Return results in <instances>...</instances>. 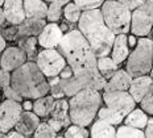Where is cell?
Returning <instances> with one entry per match:
<instances>
[{"label":"cell","instance_id":"cell-47","mask_svg":"<svg viewBox=\"0 0 153 138\" xmlns=\"http://www.w3.org/2000/svg\"><path fill=\"white\" fill-rule=\"evenodd\" d=\"M7 47V44H5V40H4V37H3V34H1V32H0V55H1V51Z\"/></svg>","mask_w":153,"mask_h":138},{"label":"cell","instance_id":"cell-39","mask_svg":"<svg viewBox=\"0 0 153 138\" xmlns=\"http://www.w3.org/2000/svg\"><path fill=\"white\" fill-rule=\"evenodd\" d=\"M117 1H120L122 4H124L128 9H135L136 7H139L141 3H144L145 0H117Z\"/></svg>","mask_w":153,"mask_h":138},{"label":"cell","instance_id":"cell-35","mask_svg":"<svg viewBox=\"0 0 153 138\" xmlns=\"http://www.w3.org/2000/svg\"><path fill=\"white\" fill-rule=\"evenodd\" d=\"M1 34L5 41H16L17 40V37H16V34H17V28H16V25H11V27H8V28H4V29L1 30Z\"/></svg>","mask_w":153,"mask_h":138},{"label":"cell","instance_id":"cell-36","mask_svg":"<svg viewBox=\"0 0 153 138\" xmlns=\"http://www.w3.org/2000/svg\"><path fill=\"white\" fill-rule=\"evenodd\" d=\"M49 92L50 96H53L54 99H62L65 94H63V89L61 87V84L58 83H53V84H49Z\"/></svg>","mask_w":153,"mask_h":138},{"label":"cell","instance_id":"cell-44","mask_svg":"<svg viewBox=\"0 0 153 138\" xmlns=\"http://www.w3.org/2000/svg\"><path fill=\"white\" fill-rule=\"evenodd\" d=\"M48 124H49V125H50V126H52V128H53V129H54V130H56V131H59V130H61V129H62V125H61V124H59V123H58V121L53 120V118H50V120H49V121H48Z\"/></svg>","mask_w":153,"mask_h":138},{"label":"cell","instance_id":"cell-28","mask_svg":"<svg viewBox=\"0 0 153 138\" xmlns=\"http://www.w3.org/2000/svg\"><path fill=\"white\" fill-rule=\"evenodd\" d=\"M62 15L68 22H70V24H76L82 15V11L78 8V5H76L74 1H70L62 8Z\"/></svg>","mask_w":153,"mask_h":138},{"label":"cell","instance_id":"cell-10","mask_svg":"<svg viewBox=\"0 0 153 138\" xmlns=\"http://www.w3.org/2000/svg\"><path fill=\"white\" fill-rule=\"evenodd\" d=\"M102 100L106 104V107L122 113L124 117L136 105V101L133 100L128 91H104L102 95Z\"/></svg>","mask_w":153,"mask_h":138},{"label":"cell","instance_id":"cell-43","mask_svg":"<svg viewBox=\"0 0 153 138\" xmlns=\"http://www.w3.org/2000/svg\"><path fill=\"white\" fill-rule=\"evenodd\" d=\"M5 136H7V138H25L24 134L19 133L17 130H9Z\"/></svg>","mask_w":153,"mask_h":138},{"label":"cell","instance_id":"cell-12","mask_svg":"<svg viewBox=\"0 0 153 138\" xmlns=\"http://www.w3.org/2000/svg\"><path fill=\"white\" fill-rule=\"evenodd\" d=\"M27 61H28L27 54L24 53L23 49H20L19 46H9L1 51L0 69L7 70V71L11 72L13 70L19 69L20 66H23Z\"/></svg>","mask_w":153,"mask_h":138},{"label":"cell","instance_id":"cell-54","mask_svg":"<svg viewBox=\"0 0 153 138\" xmlns=\"http://www.w3.org/2000/svg\"><path fill=\"white\" fill-rule=\"evenodd\" d=\"M152 36H153V29H152Z\"/></svg>","mask_w":153,"mask_h":138},{"label":"cell","instance_id":"cell-51","mask_svg":"<svg viewBox=\"0 0 153 138\" xmlns=\"http://www.w3.org/2000/svg\"><path fill=\"white\" fill-rule=\"evenodd\" d=\"M3 4H4V0H0V7H1Z\"/></svg>","mask_w":153,"mask_h":138},{"label":"cell","instance_id":"cell-48","mask_svg":"<svg viewBox=\"0 0 153 138\" xmlns=\"http://www.w3.org/2000/svg\"><path fill=\"white\" fill-rule=\"evenodd\" d=\"M5 22V16H4V12H3V8H0V27H3Z\"/></svg>","mask_w":153,"mask_h":138},{"label":"cell","instance_id":"cell-4","mask_svg":"<svg viewBox=\"0 0 153 138\" xmlns=\"http://www.w3.org/2000/svg\"><path fill=\"white\" fill-rule=\"evenodd\" d=\"M102 103V95L97 89L86 88L73 95L69 100V116L71 124L85 128L91 125Z\"/></svg>","mask_w":153,"mask_h":138},{"label":"cell","instance_id":"cell-40","mask_svg":"<svg viewBox=\"0 0 153 138\" xmlns=\"http://www.w3.org/2000/svg\"><path fill=\"white\" fill-rule=\"evenodd\" d=\"M144 136L145 138H153V118H148V123L145 125Z\"/></svg>","mask_w":153,"mask_h":138},{"label":"cell","instance_id":"cell-32","mask_svg":"<svg viewBox=\"0 0 153 138\" xmlns=\"http://www.w3.org/2000/svg\"><path fill=\"white\" fill-rule=\"evenodd\" d=\"M140 105H141L143 111L153 116V83L148 88V91L145 92V95L143 96V99L140 100Z\"/></svg>","mask_w":153,"mask_h":138},{"label":"cell","instance_id":"cell-21","mask_svg":"<svg viewBox=\"0 0 153 138\" xmlns=\"http://www.w3.org/2000/svg\"><path fill=\"white\" fill-rule=\"evenodd\" d=\"M48 4L44 0H24L25 18H45Z\"/></svg>","mask_w":153,"mask_h":138},{"label":"cell","instance_id":"cell-15","mask_svg":"<svg viewBox=\"0 0 153 138\" xmlns=\"http://www.w3.org/2000/svg\"><path fill=\"white\" fill-rule=\"evenodd\" d=\"M40 124V117L37 116L34 112L32 111H23L21 114L19 116L17 123L15 124V129L19 133L24 134L25 137L32 136L33 131L36 130V128Z\"/></svg>","mask_w":153,"mask_h":138},{"label":"cell","instance_id":"cell-27","mask_svg":"<svg viewBox=\"0 0 153 138\" xmlns=\"http://www.w3.org/2000/svg\"><path fill=\"white\" fill-rule=\"evenodd\" d=\"M97 116L99 117V120L106 121V123L114 125V126H115V125L122 124L123 120H124V116H123L122 113H119V112L114 111V109H111V108H108V107L99 108Z\"/></svg>","mask_w":153,"mask_h":138},{"label":"cell","instance_id":"cell-19","mask_svg":"<svg viewBox=\"0 0 153 138\" xmlns=\"http://www.w3.org/2000/svg\"><path fill=\"white\" fill-rule=\"evenodd\" d=\"M152 83H153V80L151 79L149 75H141V76L132 78L128 92L133 97V100L136 103H140V100H141L143 96L145 95V92L148 91V88L151 87Z\"/></svg>","mask_w":153,"mask_h":138},{"label":"cell","instance_id":"cell-2","mask_svg":"<svg viewBox=\"0 0 153 138\" xmlns=\"http://www.w3.org/2000/svg\"><path fill=\"white\" fill-rule=\"evenodd\" d=\"M57 50L71 67L73 74L97 69V55L79 29L66 32L59 41Z\"/></svg>","mask_w":153,"mask_h":138},{"label":"cell","instance_id":"cell-53","mask_svg":"<svg viewBox=\"0 0 153 138\" xmlns=\"http://www.w3.org/2000/svg\"><path fill=\"white\" fill-rule=\"evenodd\" d=\"M56 138H65V137H63V136H61V137H56Z\"/></svg>","mask_w":153,"mask_h":138},{"label":"cell","instance_id":"cell-14","mask_svg":"<svg viewBox=\"0 0 153 138\" xmlns=\"http://www.w3.org/2000/svg\"><path fill=\"white\" fill-rule=\"evenodd\" d=\"M3 12L9 25H19L25 20L24 0H4Z\"/></svg>","mask_w":153,"mask_h":138},{"label":"cell","instance_id":"cell-13","mask_svg":"<svg viewBox=\"0 0 153 138\" xmlns=\"http://www.w3.org/2000/svg\"><path fill=\"white\" fill-rule=\"evenodd\" d=\"M63 36V32L57 22L45 24L42 30L37 36V42L42 49H53L57 47Z\"/></svg>","mask_w":153,"mask_h":138},{"label":"cell","instance_id":"cell-33","mask_svg":"<svg viewBox=\"0 0 153 138\" xmlns=\"http://www.w3.org/2000/svg\"><path fill=\"white\" fill-rule=\"evenodd\" d=\"M74 3L78 5V8L83 11H91V9L100 8L104 0H74Z\"/></svg>","mask_w":153,"mask_h":138},{"label":"cell","instance_id":"cell-23","mask_svg":"<svg viewBox=\"0 0 153 138\" xmlns=\"http://www.w3.org/2000/svg\"><path fill=\"white\" fill-rule=\"evenodd\" d=\"M54 101H56V99L53 96H41L38 99H34L32 109L38 117H48L50 116V112L54 107Z\"/></svg>","mask_w":153,"mask_h":138},{"label":"cell","instance_id":"cell-1","mask_svg":"<svg viewBox=\"0 0 153 138\" xmlns=\"http://www.w3.org/2000/svg\"><path fill=\"white\" fill-rule=\"evenodd\" d=\"M78 29L90 44L97 58L110 55L116 34L106 25L99 8L82 12L78 20Z\"/></svg>","mask_w":153,"mask_h":138},{"label":"cell","instance_id":"cell-49","mask_svg":"<svg viewBox=\"0 0 153 138\" xmlns=\"http://www.w3.org/2000/svg\"><path fill=\"white\" fill-rule=\"evenodd\" d=\"M149 76H151V79L153 80V67L151 69V71H149Z\"/></svg>","mask_w":153,"mask_h":138},{"label":"cell","instance_id":"cell-52","mask_svg":"<svg viewBox=\"0 0 153 138\" xmlns=\"http://www.w3.org/2000/svg\"><path fill=\"white\" fill-rule=\"evenodd\" d=\"M44 1H46V3H50V1H53V0H44Z\"/></svg>","mask_w":153,"mask_h":138},{"label":"cell","instance_id":"cell-30","mask_svg":"<svg viewBox=\"0 0 153 138\" xmlns=\"http://www.w3.org/2000/svg\"><path fill=\"white\" fill-rule=\"evenodd\" d=\"M34 138H56L57 131L53 129L48 123H40L36 130L33 131Z\"/></svg>","mask_w":153,"mask_h":138},{"label":"cell","instance_id":"cell-3","mask_svg":"<svg viewBox=\"0 0 153 138\" xmlns=\"http://www.w3.org/2000/svg\"><path fill=\"white\" fill-rule=\"evenodd\" d=\"M11 87L23 99H38L49 92L48 79L34 62L27 61L11 74Z\"/></svg>","mask_w":153,"mask_h":138},{"label":"cell","instance_id":"cell-24","mask_svg":"<svg viewBox=\"0 0 153 138\" xmlns=\"http://www.w3.org/2000/svg\"><path fill=\"white\" fill-rule=\"evenodd\" d=\"M148 113L144 112L141 108H133L132 111L124 117V124L129 126L137 128V129H144L146 123H148Z\"/></svg>","mask_w":153,"mask_h":138},{"label":"cell","instance_id":"cell-29","mask_svg":"<svg viewBox=\"0 0 153 138\" xmlns=\"http://www.w3.org/2000/svg\"><path fill=\"white\" fill-rule=\"evenodd\" d=\"M116 138H145L143 129L129 126V125H122L116 129Z\"/></svg>","mask_w":153,"mask_h":138},{"label":"cell","instance_id":"cell-11","mask_svg":"<svg viewBox=\"0 0 153 138\" xmlns=\"http://www.w3.org/2000/svg\"><path fill=\"white\" fill-rule=\"evenodd\" d=\"M23 112V107L19 101L7 99L0 104V133H8L15 128L19 116Z\"/></svg>","mask_w":153,"mask_h":138},{"label":"cell","instance_id":"cell-22","mask_svg":"<svg viewBox=\"0 0 153 138\" xmlns=\"http://www.w3.org/2000/svg\"><path fill=\"white\" fill-rule=\"evenodd\" d=\"M90 137L91 138H116V129H115L114 125L98 118L95 123L92 121L91 124Z\"/></svg>","mask_w":153,"mask_h":138},{"label":"cell","instance_id":"cell-16","mask_svg":"<svg viewBox=\"0 0 153 138\" xmlns=\"http://www.w3.org/2000/svg\"><path fill=\"white\" fill-rule=\"evenodd\" d=\"M45 24H46L45 18H25L23 22L16 25V28H17L16 37H17V40L23 37H30V36L37 37L40 34V32L42 30V28L45 27Z\"/></svg>","mask_w":153,"mask_h":138},{"label":"cell","instance_id":"cell-9","mask_svg":"<svg viewBox=\"0 0 153 138\" xmlns=\"http://www.w3.org/2000/svg\"><path fill=\"white\" fill-rule=\"evenodd\" d=\"M34 63L40 69V71L46 76V79L57 76L62 71L63 67L68 65L65 58H63V55L57 50V47L44 49V50L38 51Z\"/></svg>","mask_w":153,"mask_h":138},{"label":"cell","instance_id":"cell-6","mask_svg":"<svg viewBox=\"0 0 153 138\" xmlns=\"http://www.w3.org/2000/svg\"><path fill=\"white\" fill-rule=\"evenodd\" d=\"M106 82L107 80L100 75L98 69L75 72L68 79H59V84L63 89V94L69 97L86 88L102 91L106 86Z\"/></svg>","mask_w":153,"mask_h":138},{"label":"cell","instance_id":"cell-5","mask_svg":"<svg viewBox=\"0 0 153 138\" xmlns=\"http://www.w3.org/2000/svg\"><path fill=\"white\" fill-rule=\"evenodd\" d=\"M126 65V71L132 78L148 75L153 67V40L149 37H140L137 44L129 51Z\"/></svg>","mask_w":153,"mask_h":138},{"label":"cell","instance_id":"cell-7","mask_svg":"<svg viewBox=\"0 0 153 138\" xmlns=\"http://www.w3.org/2000/svg\"><path fill=\"white\" fill-rule=\"evenodd\" d=\"M106 25L115 34H127L131 29V9L117 0H104L99 8Z\"/></svg>","mask_w":153,"mask_h":138},{"label":"cell","instance_id":"cell-34","mask_svg":"<svg viewBox=\"0 0 153 138\" xmlns=\"http://www.w3.org/2000/svg\"><path fill=\"white\" fill-rule=\"evenodd\" d=\"M61 16H62V8L54 5L53 3H50V4L48 5V12H46V17L45 18L46 20H49V22L59 21Z\"/></svg>","mask_w":153,"mask_h":138},{"label":"cell","instance_id":"cell-8","mask_svg":"<svg viewBox=\"0 0 153 138\" xmlns=\"http://www.w3.org/2000/svg\"><path fill=\"white\" fill-rule=\"evenodd\" d=\"M153 29V0L144 3L131 11V33L136 37H148Z\"/></svg>","mask_w":153,"mask_h":138},{"label":"cell","instance_id":"cell-50","mask_svg":"<svg viewBox=\"0 0 153 138\" xmlns=\"http://www.w3.org/2000/svg\"><path fill=\"white\" fill-rule=\"evenodd\" d=\"M0 138H7V136L4 133H0Z\"/></svg>","mask_w":153,"mask_h":138},{"label":"cell","instance_id":"cell-25","mask_svg":"<svg viewBox=\"0 0 153 138\" xmlns=\"http://www.w3.org/2000/svg\"><path fill=\"white\" fill-rule=\"evenodd\" d=\"M97 69H98V71L100 72V75L107 80L119 69V65H117L110 55H106V57H99V58H97Z\"/></svg>","mask_w":153,"mask_h":138},{"label":"cell","instance_id":"cell-26","mask_svg":"<svg viewBox=\"0 0 153 138\" xmlns=\"http://www.w3.org/2000/svg\"><path fill=\"white\" fill-rule=\"evenodd\" d=\"M19 45L17 46L20 49L24 50V53L27 54V58L30 62H34L37 57V37L30 36V37H23V38H19L17 40Z\"/></svg>","mask_w":153,"mask_h":138},{"label":"cell","instance_id":"cell-55","mask_svg":"<svg viewBox=\"0 0 153 138\" xmlns=\"http://www.w3.org/2000/svg\"><path fill=\"white\" fill-rule=\"evenodd\" d=\"M0 89H1V87H0Z\"/></svg>","mask_w":153,"mask_h":138},{"label":"cell","instance_id":"cell-31","mask_svg":"<svg viewBox=\"0 0 153 138\" xmlns=\"http://www.w3.org/2000/svg\"><path fill=\"white\" fill-rule=\"evenodd\" d=\"M88 136H90L88 130L79 125H69L63 134L65 138H88Z\"/></svg>","mask_w":153,"mask_h":138},{"label":"cell","instance_id":"cell-20","mask_svg":"<svg viewBox=\"0 0 153 138\" xmlns=\"http://www.w3.org/2000/svg\"><path fill=\"white\" fill-rule=\"evenodd\" d=\"M50 118L58 121L62 125V128H68L71 121H70V116H69V101L65 99H57L54 101V107L50 112Z\"/></svg>","mask_w":153,"mask_h":138},{"label":"cell","instance_id":"cell-46","mask_svg":"<svg viewBox=\"0 0 153 138\" xmlns=\"http://www.w3.org/2000/svg\"><path fill=\"white\" fill-rule=\"evenodd\" d=\"M21 107H23V111H32V108H33V103L29 101V100H25Z\"/></svg>","mask_w":153,"mask_h":138},{"label":"cell","instance_id":"cell-17","mask_svg":"<svg viewBox=\"0 0 153 138\" xmlns=\"http://www.w3.org/2000/svg\"><path fill=\"white\" fill-rule=\"evenodd\" d=\"M132 76L126 70L117 69L110 79H107L103 91H128Z\"/></svg>","mask_w":153,"mask_h":138},{"label":"cell","instance_id":"cell-45","mask_svg":"<svg viewBox=\"0 0 153 138\" xmlns=\"http://www.w3.org/2000/svg\"><path fill=\"white\" fill-rule=\"evenodd\" d=\"M70 1H71V0H53V1H50V3H53L54 5H57V7H59V8H63Z\"/></svg>","mask_w":153,"mask_h":138},{"label":"cell","instance_id":"cell-38","mask_svg":"<svg viewBox=\"0 0 153 138\" xmlns=\"http://www.w3.org/2000/svg\"><path fill=\"white\" fill-rule=\"evenodd\" d=\"M7 86H11V72L0 69V87L4 88Z\"/></svg>","mask_w":153,"mask_h":138},{"label":"cell","instance_id":"cell-18","mask_svg":"<svg viewBox=\"0 0 153 138\" xmlns=\"http://www.w3.org/2000/svg\"><path fill=\"white\" fill-rule=\"evenodd\" d=\"M129 46L127 42V34H116L111 47V58H112L117 65H122V63L128 58L129 55Z\"/></svg>","mask_w":153,"mask_h":138},{"label":"cell","instance_id":"cell-37","mask_svg":"<svg viewBox=\"0 0 153 138\" xmlns=\"http://www.w3.org/2000/svg\"><path fill=\"white\" fill-rule=\"evenodd\" d=\"M3 92H4V96L7 99H11V100H15V101H19V103L23 100V97H21V96L11 87V86H7V87L3 88Z\"/></svg>","mask_w":153,"mask_h":138},{"label":"cell","instance_id":"cell-42","mask_svg":"<svg viewBox=\"0 0 153 138\" xmlns=\"http://www.w3.org/2000/svg\"><path fill=\"white\" fill-rule=\"evenodd\" d=\"M127 42H128L129 49H133L137 44V38H136L135 34H131V36H127Z\"/></svg>","mask_w":153,"mask_h":138},{"label":"cell","instance_id":"cell-41","mask_svg":"<svg viewBox=\"0 0 153 138\" xmlns=\"http://www.w3.org/2000/svg\"><path fill=\"white\" fill-rule=\"evenodd\" d=\"M71 75H73V70H71V67H70L69 65H66V66L62 69V71L58 74L59 79H68V78H70Z\"/></svg>","mask_w":153,"mask_h":138}]
</instances>
